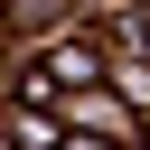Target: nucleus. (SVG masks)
Returning a JSON list of instances; mask_svg holds the SVG:
<instances>
[{
    "label": "nucleus",
    "instance_id": "1",
    "mask_svg": "<svg viewBox=\"0 0 150 150\" xmlns=\"http://www.w3.org/2000/svg\"><path fill=\"white\" fill-rule=\"evenodd\" d=\"M0 9H9V28H19V38H47V28H56L75 0H0Z\"/></svg>",
    "mask_w": 150,
    "mask_h": 150
},
{
    "label": "nucleus",
    "instance_id": "2",
    "mask_svg": "<svg viewBox=\"0 0 150 150\" xmlns=\"http://www.w3.org/2000/svg\"><path fill=\"white\" fill-rule=\"evenodd\" d=\"M56 150H122V141H103V131H66Z\"/></svg>",
    "mask_w": 150,
    "mask_h": 150
}]
</instances>
